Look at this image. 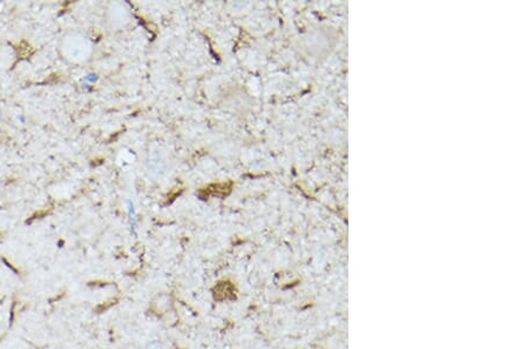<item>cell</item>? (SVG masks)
Returning <instances> with one entry per match:
<instances>
[{"instance_id":"1","label":"cell","mask_w":528,"mask_h":349,"mask_svg":"<svg viewBox=\"0 0 528 349\" xmlns=\"http://www.w3.org/2000/svg\"><path fill=\"white\" fill-rule=\"evenodd\" d=\"M152 307L156 313L168 312L172 307V299H170L169 295H166V294L159 295L153 300Z\"/></svg>"},{"instance_id":"2","label":"cell","mask_w":528,"mask_h":349,"mask_svg":"<svg viewBox=\"0 0 528 349\" xmlns=\"http://www.w3.org/2000/svg\"><path fill=\"white\" fill-rule=\"evenodd\" d=\"M146 349H163V347L160 342H152L147 346Z\"/></svg>"},{"instance_id":"3","label":"cell","mask_w":528,"mask_h":349,"mask_svg":"<svg viewBox=\"0 0 528 349\" xmlns=\"http://www.w3.org/2000/svg\"><path fill=\"white\" fill-rule=\"evenodd\" d=\"M0 120H1V110H0Z\"/></svg>"},{"instance_id":"4","label":"cell","mask_w":528,"mask_h":349,"mask_svg":"<svg viewBox=\"0 0 528 349\" xmlns=\"http://www.w3.org/2000/svg\"><path fill=\"white\" fill-rule=\"evenodd\" d=\"M255 349H262V348H255Z\"/></svg>"}]
</instances>
